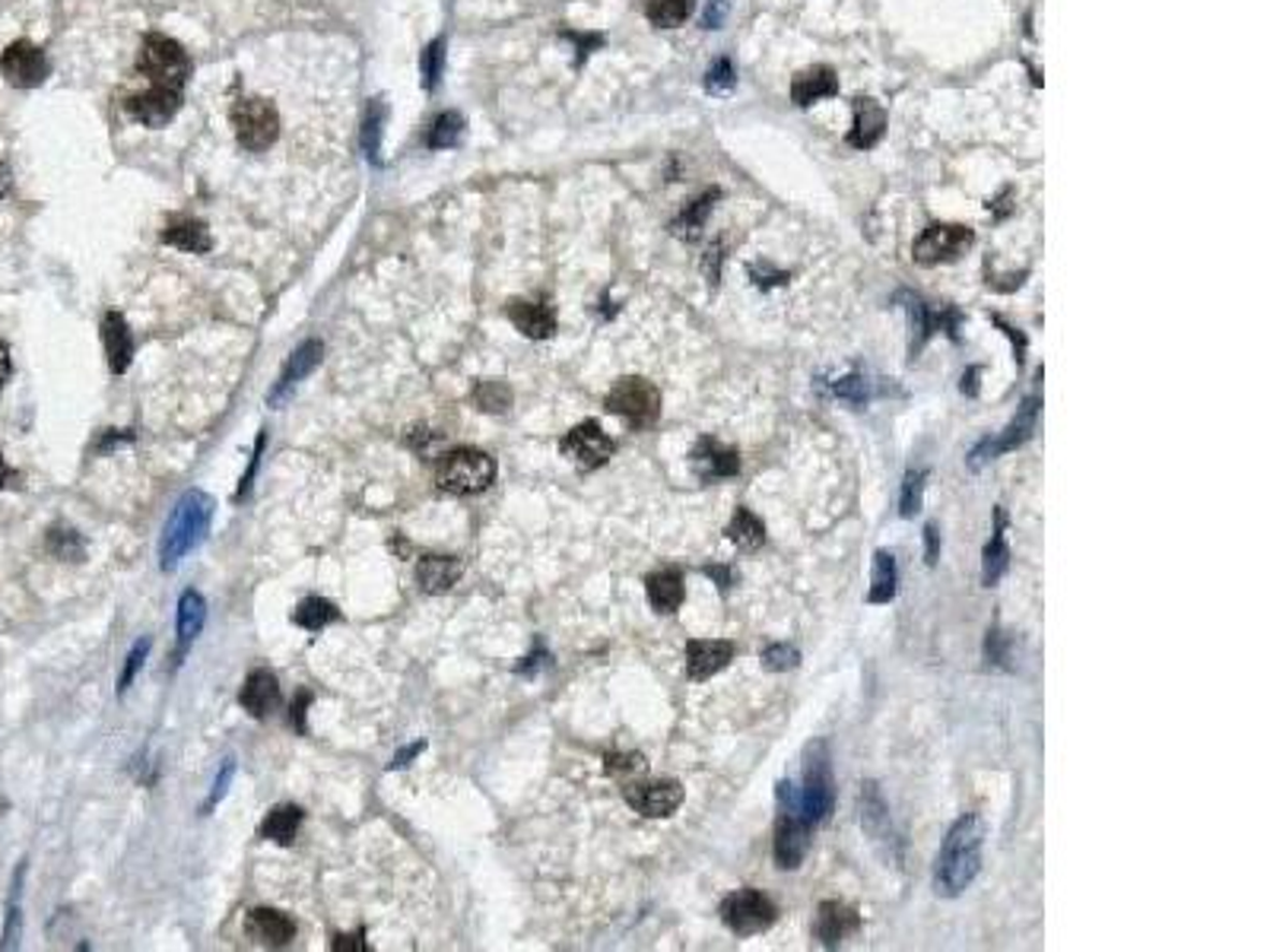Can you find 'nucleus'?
Returning a JSON list of instances; mask_svg holds the SVG:
<instances>
[{
	"instance_id": "nucleus-4",
	"label": "nucleus",
	"mask_w": 1270,
	"mask_h": 952,
	"mask_svg": "<svg viewBox=\"0 0 1270 952\" xmlns=\"http://www.w3.org/2000/svg\"><path fill=\"white\" fill-rule=\"evenodd\" d=\"M776 841H773V854H776L778 870H797L807 857L810 848V822L800 813V797L797 788L791 781H778L776 788Z\"/></svg>"
},
{
	"instance_id": "nucleus-62",
	"label": "nucleus",
	"mask_w": 1270,
	"mask_h": 952,
	"mask_svg": "<svg viewBox=\"0 0 1270 952\" xmlns=\"http://www.w3.org/2000/svg\"><path fill=\"white\" fill-rule=\"evenodd\" d=\"M10 375H13V359H10V346L0 341V388L10 381Z\"/></svg>"
},
{
	"instance_id": "nucleus-12",
	"label": "nucleus",
	"mask_w": 1270,
	"mask_h": 952,
	"mask_svg": "<svg viewBox=\"0 0 1270 952\" xmlns=\"http://www.w3.org/2000/svg\"><path fill=\"white\" fill-rule=\"evenodd\" d=\"M604 407L610 409L614 416L626 419L635 429L651 425L661 416V391L645 381V378H620L610 394L604 398Z\"/></svg>"
},
{
	"instance_id": "nucleus-27",
	"label": "nucleus",
	"mask_w": 1270,
	"mask_h": 952,
	"mask_svg": "<svg viewBox=\"0 0 1270 952\" xmlns=\"http://www.w3.org/2000/svg\"><path fill=\"white\" fill-rule=\"evenodd\" d=\"M102 343H105V356H109V369L115 375H125L131 369L134 359V334L125 321V315L109 312L102 318Z\"/></svg>"
},
{
	"instance_id": "nucleus-26",
	"label": "nucleus",
	"mask_w": 1270,
	"mask_h": 952,
	"mask_svg": "<svg viewBox=\"0 0 1270 952\" xmlns=\"http://www.w3.org/2000/svg\"><path fill=\"white\" fill-rule=\"evenodd\" d=\"M1010 568V546H1007V508H994V531L991 540L982 549V585L994 588Z\"/></svg>"
},
{
	"instance_id": "nucleus-14",
	"label": "nucleus",
	"mask_w": 1270,
	"mask_h": 952,
	"mask_svg": "<svg viewBox=\"0 0 1270 952\" xmlns=\"http://www.w3.org/2000/svg\"><path fill=\"white\" fill-rule=\"evenodd\" d=\"M626 804L633 807L635 813L648 819H667L674 817L687 797L683 784L674 778H661V781H630L623 788Z\"/></svg>"
},
{
	"instance_id": "nucleus-15",
	"label": "nucleus",
	"mask_w": 1270,
	"mask_h": 952,
	"mask_svg": "<svg viewBox=\"0 0 1270 952\" xmlns=\"http://www.w3.org/2000/svg\"><path fill=\"white\" fill-rule=\"evenodd\" d=\"M0 76L10 86L19 89H32L48 76V58L39 45L32 42H13L3 55H0Z\"/></svg>"
},
{
	"instance_id": "nucleus-50",
	"label": "nucleus",
	"mask_w": 1270,
	"mask_h": 952,
	"mask_svg": "<svg viewBox=\"0 0 1270 952\" xmlns=\"http://www.w3.org/2000/svg\"><path fill=\"white\" fill-rule=\"evenodd\" d=\"M645 759L638 752H614L607 755V775H641Z\"/></svg>"
},
{
	"instance_id": "nucleus-57",
	"label": "nucleus",
	"mask_w": 1270,
	"mask_h": 952,
	"mask_svg": "<svg viewBox=\"0 0 1270 952\" xmlns=\"http://www.w3.org/2000/svg\"><path fill=\"white\" fill-rule=\"evenodd\" d=\"M362 940H365V934H362V931H356V934H350V937H334L331 950L334 952H344V950L369 952V943H362Z\"/></svg>"
},
{
	"instance_id": "nucleus-33",
	"label": "nucleus",
	"mask_w": 1270,
	"mask_h": 952,
	"mask_svg": "<svg viewBox=\"0 0 1270 952\" xmlns=\"http://www.w3.org/2000/svg\"><path fill=\"white\" fill-rule=\"evenodd\" d=\"M899 591V568H896V556L890 549H877L874 552V568H870V594L867 604H890Z\"/></svg>"
},
{
	"instance_id": "nucleus-35",
	"label": "nucleus",
	"mask_w": 1270,
	"mask_h": 952,
	"mask_svg": "<svg viewBox=\"0 0 1270 952\" xmlns=\"http://www.w3.org/2000/svg\"><path fill=\"white\" fill-rule=\"evenodd\" d=\"M299 825H302V810H299V807H292V804L274 807V810L268 813V819L261 822V838L277 841V845H292Z\"/></svg>"
},
{
	"instance_id": "nucleus-40",
	"label": "nucleus",
	"mask_w": 1270,
	"mask_h": 952,
	"mask_svg": "<svg viewBox=\"0 0 1270 952\" xmlns=\"http://www.w3.org/2000/svg\"><path fill=\"white\" fill-rule=\"evenodd\" d=\"M693 3L696 0H648V19L661 29H674L693 13Z\"/></svg>"
},
{
	"instance_id": "nucleus-3",
	"label": "nucleus",
	"mask_w": 1270,
	"mask_h": 952,
	"mask_svg": "<svg viewBox=\"0 0 1270 952\" xmlns=\"http://www.w3.org/2000/svg\"><path fill=\"white\" fill-rule=\"evenodd\" d=\"M800 813L810 828L826 825L836 810V775H833V752L826 740H813L804 749V788L797 791Z\"/></svg>"
},
{
	"instance_id": "nucleus-44",
	"label": "nucleus",
	"mask_w": 1270,
	"mask_h": 952,
	"mask_svg": "<svg viewBox=\"0 0 1270 952\" xmlns=\"http://www.w3.org/2000/svg\"><path fill=\"white\" fill-rule=\"evenodd\" d=\"M474 401H477V407L487 409V413H505L511 407V391L502 381H480L474 388Z\"/></svg>"
},
{
	"instance_id": "nucleus-19",
	"label": "nucleus",
	"mask_w": 1270,
	"mask_h": 952,
	"mask_svg": "<svg viewBox=\"0 0 1270 952\" xmlns=\"http://www.w3.org/2000/svg\"><path fill=\"white\" fill-rule=\"evenodd\" d=\"M734 654L737 648L727 638H696L687 645V677L693 682L711 680L734 661Z\"/></svg>"
},
{
	"instance_id": "nucleus-53",
	"label": "nucleus",
	"mask_w": 1270,
	"mask_h": 952,
	"mask_svg": "<svg viewBox=\"0 0 1270 952\" xmlns=\"http://www.w3.org/2000/svg\"><path fill=\"white\" fill-rule=\"evenodd\" d=\"M937 559H940V531L937 524H924V562L937 565Z\"/></svg>"
},
{
	"instance_id": "nucleus-11",
	"label": "nucleus",
	"mask_w": 1270,
	"mask_h": 952,
	"mask_svg": "<svg viewBox=\"0 0 1270 952\" xmlns=\"http://www.w3.org/2000/svg\"><path fill=\"white\" fill-rule=\"evenodd\" d=\"M976 245V232L959 222H934L927 226L912 245V258L921 268H937L963 258Z\"/></svg>"
},
{
	"instance_id": "nucleus-63",
	"label": "nucleus",
	"mask_w": 1270,
	"mask_h": 952,
	"mask_svg": "<svg viewBox=\"0 0 1270 952\" xmlns=\"http://www.w3.org/2000/svg\"><path fill=\"white\" fill-rule=\"evenodd\" d=\"M13 479H16V474H13V471L6 467V461L0 458V489H3L6 482H13Z\"/></svg>"
},
{
	"instance_id": "nucleus-6",
	"label": "nucleus",
	"mask_w": 1270,
	"mask_h": 952,
	"mask_svg": "<svg viewBox=\"0 0 1270 952\" xmlns=\"http://www.w3.org/2000/svg\"><path fill=\"white\" fill-rule=\"evenodd\" d=\"M138 70L153 83V86H169V89H182L191 76V61L185 55V48L169 39V35H146L138 52Z\"/></svg>"
},
{
	"instance_id": "nucleus-55",
	"label": "nucleus",
	"mask_w": 1270,
	"mask_h": 952,
	"mask_svg": "<svg viewBox=\"0 0 1270 952\" xmlns=\"http://www.w3.org/2000/svg\"><path fill=\"white\" fill-rule=\"evenodd\" d=\"M308 702H312V692H299V698L292 702V711H289V724L295 731H302V734H305V708H308Z\"/></svg>"
},
{
	"instance_id": "nucleus-48",
	"label": "nucleus",
	"mask_w": 1270,
	"mask_h": 952,
	"mask_svg": "<svg viewBox=\"0 0 1270 952\" xmlns=\"http://www.w3.org/2000/svg\"><path fill=\"white\" fill-rule=\"evenodd\" d=\"M442 48H445L442 39H435V42L423 52V58H420L425 89H435V83H438V76H442V64H445V52H442Z\"/></svg>"
},
{
	"instance_id": "nucleus-39",
	"label": "nucleus",
	"mask_w": 1270,
	"mask_h": 952,
	"mask_svg": "<svg viewBox=\"0 0 1270 952\" xmlns=\"http://www.w3.org/2000/svg\"><path fill=\"white\" fill-rule=\"evenodd\" d=\"M715 191L711 194H703L699 201H693V204L687 206L677 219H674V232L680 235V239H687V242H693V239H699V232H703V222H706V216L711 213V206H715Z\"/></svg>"
},
{
	"instance_id": "nucleus-64",
	"label": "nucleus",
	"mask_w": 1270,
	"mask_h": 952,
	"mask_svg": "<svg viewBox=\"0 0 1270 952\" xmlns=\"http://www.w3.org/2000/svg\"><path fill=\"white\" fill-rule=\"evenodd\" d=\"M6 188H10V169L0 162V198L6 194Z\"/></svg>"
},
{
	"instance_id": "nucleus-60",
	"label": "nucleus",
	"mask_w": 1270,
	"mask_h": 952,
	"mask_svg": "<svg viewBox=\"0 0 1270 952\" xmlns=\"http://www.w3.org/2000/svg\"><path fill=\"white\" fill-rule=\"evenodd\" d=\"M994 324H997V328H1000V331H1004V334H1007V337L1013 341V349H1016V365H1023V352H1026V337H1023V334H1016L1013 328H1007V324H1004L1000 318H994Z\"/></svg>"
},
{
	"instance_id": "nucleus-47",
	"label": "nucleus",
	"mask_w": 1270,
	"mask_h": 952,
	"mask_svg": "<svg viewBox=\"0 0 1270 952\" xmlns=\"http://www.w3.org/2000/svg\"><path fill=\"white\" fill-rule=\"evenodd\" d=\"M985 661L994 667H1010V638L1000 632V625H991L988 638H985Z\"/></svg>"
},
{
	"instance_id": "nucleus-45",
	"label": "nucleus",
	"mask_w": 1270,
	"mask_h": 952,
	"mask_svg": "<svg viewBox=\"0 0 1270 952\" xmlns=\"http://www.w3.org/2000/svg\"><path fill=\"white\" fill-rule=\"evenodd\" d=\"M760 661H763V667H766V670H773V674H788V670H794V667L800 664V651H797L794 645H784V641H778V645L763 648Z\"/></svg>"
},
{
	"instance_id": "nucleus-28",
	"label": "nucleus",
	"mask_w": 1270,
	"mask_h": 952,
	"mask_svg": "<svg viewBox=\"0 0 1270 952\" xmlns=\"http://www.w3.org/2000/svg\"><path fill=\"white\" fill-rule=\"evenodd\" d=\"M464 575V562L454 556H423L417 565V581L425 594H445Z\"/></svg>"
},
{
	"instance_id": "nucleus-1",
	"label": "nucleus",
	"mask_w": 1270,
	"mask_h": 952,
	"mask_svg": "<svg viewBox=\"0 0 1270 952\" xmlns=\"http://www.w3.org/2000/svg\"><path fill=\"white\" fill-rule=\"evenodd\" d=\"M985 835L988 828L979 813H966L950 825L934 864V892L940 898H956L976 883V877L982 874Z\"/></svg>"
},
{
	"instance_id": "nucleus-36",
	"label": "nucleus",
	"mask_w": 1270,
	"mask_h": 952,
	"mask_svg": "<svg viewBox=\"0 0 1270 952\" xmlns=\"http://www.w3.org/2000/svg\"><path fill=\"white\" fill-rule=\"evenodd\" d=\"M829 391H833V398H839V401H848V404H854V407H867L877 394H883V388L874 381V378H867V375H846V378H836L833 385H829Z\"/></svg>"
},
{
	"instance_id": "nucleus-59",
	"label": "nucleus",
	"mask_w": 1270,
	"mask_h": 952,
	"mask_svg": "<svg viewBox=\"0 0 1270 952\" xmlns=\"http://www.w3.org/2000/svg\"><path fill=\"white\" fill-rule=\"evenodd\" d=\"M425 749V740H417V744H410V747H404L398 755H394V762H391V768H404V765H410V759H417L420 752Z\"/></svg>"
},
{
	"instance_id": "nucleus-56",
	"label": "nucleus",
	"mask_w": 1270,
	"mask_h": 952,
	"mask_svg": "<svg viewBox=\"0 0 1270 952\" xmlns=\"http://www.w3.org/2000/svg\"><path fill=\"white\" fill-rule=\"evenodd\" d=\"M731 83H734V76H731L727 61H718L715 68L708 70V89H727Z\"/></svg>"
},
{
	"instance_id": "nucleus-42",
	"label": "nucleus",
	"mask_w": 1270,
	"mask_h": 952,
	"mask_svg": "<svg viewBox=\"0 0 1270 952\" xmlns=\"http://www.w3.org/2000/svg\"><path fill=\"white\" fill-rule=\"evenodd\" d=\"M48 552L58 556V559L80 562V559L86 556V544L80 540V534L71 531V528H52V531H48Z\"/></svg>"
},
{
	"instance_id": "nucleus-37",
	"label": "nucleus",
	"mask_w": 1270,
	"mask_h": 952,
	"mask_svg": "<svg viewBox=\"0 0 1270 952\" xmlns=\"http://www.w3.org/2000/svg\"><path fill=\"white\" fill-rule=\"evenodd\" d=\"M337 619H341V610H337L331 601H324V597H305V601L292 610V622L302 625V629H308V632H321L324 625H331V622H337Z\"/></svg>"
},
{
	"instance_id": "nucleus-61",
	"label": "nucleus",
	"mask_w": 1270,
	"mask_h": 952,
	"mask_svg": "<svg viewBox=\"0 0 1270 952\" xmlns=\"http://www.w3.org/2000/svg\"><path fill=\"white\" fill-rule=\"evenodd\" d=\"M979 375H982V369H979V365H972V369L963 375V385H959V391H963L966 398H976V394H979Z\"/></svg>"
},
{
	"instance_id": "nucleus-43",
	"label": "nucleus",
	"mask_w": 1270,
	"mask_h": 952,
	"mask_svg": "<svg viewBox=\"0 0 1270 952\" xmlns=\"http://www.w3.org/2000/svg\"><path fill=\"white\" fill-rule=\"evenodd\" d=\"M924 479L927 471H909L903 479V492H899V515L903 518H915L924 502Z\"/></svg>"
},
{
	"instance_id": "nucleus-34",
	"label": "nucleus",
	"mask_w": 1270,
	"mask_h": 952,
	"mask_svg": "<svg viewBox=\"0 0 1270 952\" xmlns=\"http://www.w3.org/2000/svg\"><path fill=\"white\" fill-rule=\"evenodd\" d=\"M724 534H727V540L737 546V549H744V552H756L760 546L766 544V524L750 511V508H737L734 511V518H731V524L724 528Z\"/></svg>"
},
{
	"instance_id": "nucleus-10",
	"label": "nucleus",
	"mask_w": 1270,
	"mask_h": 952,
	"mask_svg": "<svg viewBox=\"0 0 1270 952\" xmlns=\"http://www.w3.org/2000/svg\"><path fill=\"white\" fill-rule=\"evenodd\" d=\"M232 128L239 146H245L248 153H264L280 134V115L268 99L248 96L232 105Z\"/></svg>"
},
{
	"instance_id": "nucleus-46",
	"label": "nucleus",
	"mask_w": 1270,
	"mask_h": 952,
	"mask_svg": "<svg viewBox=\"0 0 1270 952\" xmlns=\"http://www.w3.org/2000/svg\"><path fill=\"white\" fill-rule=\"evenodd\" d=\"M149 648H153V641L149 638H141L134 648H131V654L125 658V670H121V677H118V695L121 692H128V686L138 680V674H141L143 661H146V654H149Z\"/></svg>"
},
{
	"instance_id": "nucleus-30",
	"label": "nucleus",
	"mask_w": 1270,
	"mask_h": 952,
	"mask_svg": "<svg viewBox=\"0 0 1270 952\" xmlns=\"http://www.w3.org/2000/svg\"><path fill=\"white\" fill-rule=\"evenodd\" d=\"M839 92V76L833 68H807L800 70L791 83V99L797 105H813L820 99H829Z\"/></svg>"
},
{
	"instance_id": "nucleus-52",
	"label": "nucleus",
	"mask_w": 1270,
	"mask_h": 952,
	"mask_svg": "<svg viewBox=\"0 0 1270 952\" xmlns=\"http://www.w3.org/2000/svg\"><path fill=\"white\" fill-rule=\"evenodd\" d=\"M378 128H381V105H372L369 118H365V149H369V156L378 153Z\"/></svg>"
},
{
	"instance_id": "nucleus-18",
	"label": "nucleus",
	"mask_w": 1270,
	"mask_h": 952,
	"mask_svg": "<svg viewBox=\"0 0 1270 952\" xmlns=\"http://www.w3.org/2000/svg\"><path fill=\"white\" fill-rule=\"evenodd\" d=\"M813 931H817V940L826 950H836V947L846 943L851 934L861 931V914L851 905L839 901V898H826L817 908V927Z\"/></svg>"
},
{
	"instance_id": "nucleus-17",
	"label": "nucleus",
	"mask_w": 1270,
	"mask_h": 952,
	"mask_svg": "<svg viewBox=\"0 0 1270 952\" xmlns=\"http://www.w3.org/2000/svg\"><path fill=\"white\" fill-rule=\"evenodd\" d=\"M321 356H324V346H321V341H305L292 356H289V362L283 365L280 378H277V385L268 391V404L274 409H280L286 401H289V394L315 372V365L321 362Z\"/></svg>"
},
{
	"instance_id": "nucleus-32",
	"label": "nucleus",
	"mask_w": 1270,
	"mask_h": 952,
	"mask_svg": "<svg viewBox=\"0 0 1270 952\" xmlns=\"http://www.w3.org/2000/svg\"><path fill=\"white\" fill-rule=\"evenodd\" d=\"M162 242L172 245V248H182V251H188V255H204V251H211L213 245L207 222L191 219V216L172 219V222L165 226V232H162Z\"/></svg>"
},
{
	"instance_id": "nucleus-22",
	"label": "nucleus",
	"mask_w": 1270,
	"mask_h": 952,
	"mask_svg": "<svg viewBox=\"0 0 1270 952\" xmlns=\"http://www.w3.org/2000/svg\"><path fill=\"white\" fill-rule=\"evenodd\" d=\"M508 321L531 341H550L557 334V315L547 302H531V299H511L508 302Z\"/></svg>"
},
{
	"instance_id": "nucleus-49",
	"label": "nucleus",
	"mask_w": 1270,
	"mask_h": 952,
	"mask_svg": "<svg viewBox=\"0 0 1270 952\" xmlns=\"http://www.w3.org/2000/svg\"><path fill=\"white\" fill-rule=\"evenodd\" d=\"M232 778H235V759L229 755L226 762H222V768L216 771V778H213V788H211V797L204 800V813H211L213 807L226 797V791H229V784H232Z\"/></svg>"
},
{
	"instance_id": "nucleus-23",
	"label": "nucleus",
	"mask_w": 1270,
	"mask_h": 952,
	"mask_svg": "<svg viewBox=\"0 0 1270 952\" xmlns=\"http://www.w3.org/2000/svg\"><path fill=\"white\" fill-rule=\"evenodd\" d=\"M239 705H242L251 718L264 721V718L280 705V682H277V677H274L271 670H264V667L251 670V674L245 677L242 692H239Z\"/></svg>"
},
{
	"instance_id": "nucleus-29",
	"label": "nucleus",
	"mask_w": 1270,
	"mask_h": 952,
	"mask_svg": "<svg viewBox=\"0 0 1270 952\" xmlns=\"http://www.w3.org/2000/svg\"><path fill=\"white\" fill-rule=\"evenodd\" d=\"M645 594H648V604L658 612H677L687 597L683 575L677 568H661L645 578Z\"/></svg>"
},
{
	"instance_id": "nucleus-13",
	"label": "nucleus",
	"mask_w": 1270,
	"mask_h": 952,
	"mask_svg": "<svg viewBox=\"0 0 1270 952\" xmlns=\"http://www.w3.org/2000/svg\"><path fill=\"white\" fill-rule=\"evenodd\" d=\"M560 451L572 458L581 471H597L617 455V442L601 429L597 419H585L575 429H568L560 442Z\"/></svg>"
},
{
	"instance_id": "nucleus-31",
	"label": "nucleus",
	"mask_w": 1270,
	"mask_h": 952,
	"mask_svg": "<svg viewBox=\"0 0 1270 952\" xmlns=\"http://www.w3.org/2000/svg\"><path fill=\"white\" fill-rule=\"evenodd\" d=\"M883 128H886L883 109L874 99H854V125H851L848 143L857 149H870L883 136Z\"/></svg>"
},
{
	"instance_id": "nucleus-7",
	"label": "nucleus",
	"mask_w": 1270,
	"mask_h": 952,
	"mask_svg": "<svg viewBox=\"0 0 1270 952\" xmlns=\"http://www.w3.org/2000/svg\"><path fill=\"white\" fill-rule=\"evenodd\" d=\"M1036 422H1039V394H1033V398H1026L1023 401V407L1016 409V416L1007 422V429L1004 432H997V435H985L972 451H969V458H966V467L972 471V474H979L982 467H988L991 461H997L1000 455H1007V451H1016V448H1023L1033 435H1036Z\"/></svg>"
},
{
	"instance_id": "nucleus-54",
	"label": "nucleus",
	"mask_w": 1270,
	"mask_h": 952,
	"mask_svg": "<svg viewBox=\"0 0 1270 952\" xmlns=\"http://www.w3.org/2000/svg\"><path fill=\"white\" fill-rule=\"evenodd\" d=\"M264 432L258 435V445H255V458H251V467H248V474L242 476V486H239V492H235V499H242L248 489H251V479H255V474H258V464H261V451H264Z\"/></svg>"
},
{
	"instance_id": "nucleus-9",
	"label": "nucleus",
	"mask_w": 1270,
	"mask_h": 952,
	"mask_svg": "<svg viewBox=\"0 0 1270 952\" xmlns=\"http://www.w3.org/2000/svg\"><path fill=\"white\" fill-rule=\"evenodd\" d=\"M857 813H861V828L867 832V838L883 851V857H890L893 864H903L906 854V841L896 832L893 817H890V804L883 800V791L877 781H864L861 794H857Z\"/></svg>"
},
{
	"instance_id": "nucleus-16",
	"label": "nucleus",
	"mask_w": 1270,
	"mask_h": 952,
	"mask_svg": "<svg viewBox=\"0 0 1270 952\" xmlns=\"http://www.w3.org/2000/svg\"><path fill=\"white\" fill-rule=\"evenodd\" d=\"M125 109L143 128H162L182 109V89H169V86H153L149 83L146 92H138V96H131L125 102Z\"/></svg>"
},
{
	"instance_id": "nucleus-5",
	"label": "nucleus",
	"mask_w": 1270,
	"mask_h": 952,
	"mask_svg": "<svg viewBox=\"0 0 1270 952\" xmlns=\"http://www.w3.org/2000/svg\"><path fill=\"white\" fill-rule=\"evenodd\" d=\"M495 479V464L487 451L477 448H451L435 464L438 489L451 495H477L487 492Z\"/></svg>"
},
{
	"instance_id": "nucleus-58",
	"label": "nucleus",
	"mask_w": 1270,
	"mask_h": 952,
	"mask_svg": "<svg viewBox=\"0 0 1270 952\" xmlns=\"http://www.w3.org/2000/svg\"><path fill=\"white\" fill-rule=\"evenodd\" d=\"M724 13H727V0H708V10H706V19H703V26H706V29H721V23H724Z\"/></svg>"
},
{
	"instance_id": "nucleus-8",
	"label": "nucleus",
	"mask_w": 1270,
	"mask_h": 952,
	"mask_svg": "<svg viewBox=\"0 0 1270 952\" xmlns=\"http://www.w3.org/2000/svg\"><path fill=\"white\" fill-rule=\"evenodd\" d=\"M724 927L737 937H756L778 921L776 901L760 889H737L718 908Z\"/></svg>"
},
{
	"instance_id": "nucleus-20",
	"label": "nucleus",
	"mask_w": 1270,
	"mask_h": 952,
	"mask_svg": "<svg viewBox=\"0 0 1270 952\" xmlns=\"http://www.w3.org/2000/svg\"><path fill=\"white\" fill-rule=\"evenodd\" d=\"M690 464H693L696 476L706 479V482H718V479H731V476L740 474V455L734 448L721 445L718 438H708V435L696 442V448L690 455Z\"/></svg>"
},
{
	"instance_id": "nucleus-51",
	"label": "nucleus",
	"mask_w": 1270,
	"mask_h": 952,
	"mask_svg": "<svg viewBox=\"0 0 1270 952\" xmlns=\"http://www.w3.org/2000/svg\"><path fill=\"white\" fill-rule=\"evenodd\" d=\"M703 575H706V578H711V581L718 585V591H721L724 597H727V594H731V588L737 585V575H734V568H731V565H706V568H703Z\"/></svg>"
},
{
	"instance_id": "nucleus-21",
	"label": "nucleus",
	"mask_w": 1270,
	"mask_h": 952,
	"mask_svg": "<svg viewBox=\"0 0 1270 952\" xmlns=\"http://www.w3.org/2000/svg\"><path fill=\"white\" fill-rule=\"evenodd\" d=\"M204 622H207V601L194 588H188L178 597V612H175V635H178V641H175V667L185 661L188 648L204 632Z\"/></svg>"
},
{
	"instance_id": "nucleus-38",
	"label": "nucleus",
	"mask_w": 1270,
	"mask_h": 952,
	"mask_svg": "<svg viewBox=\"0 0 1270 952\" xmlns=\"http://www.w3.org/2000/svg\"><path fill=\"white\" fill-rule=\"evenodd\" d=\"M461 136H464V118L458 112H442L425 131V146L429 149H448V146H458Z\"/></svg>"
},
{
	"instance_id": "nucleus-41",
	"label": "nucleus",
	"mask_w": 1270,
	"mask_h": 952,
	"mask_svg": "<svg viewBox=\"0 0 1270 952\" xmlns=\"http://www.w3.org/2000/svg\"><path fill=\"white\" fill-rule=\"evenodd\" d=\"M23 877H26V864L16 870L13 877V892H10V905H6V927H3V950H13L19 940V924H23V908H19V895H23Z\"/></svg>"
},
{
	"instance_id": "nucleus-25",
	"label": "nucleus",
	"mask_w": 1270,
	"mask_h": 952,
	"mask_svg": "<svg viewBox=\"0 0 1270 952\" xmlns=\"http://www.w3.org/2000/svg\"><path fill=\"white\" fill-rule=\"evenodd\" d=\"M906 308H909V315H912V328H915V337H912V356H915L918 349L930 341L937 331H943V334H950V337L956 341V324H959V315H956L953 308L930 312V308H927L921 299H912V295H906Z\"/></svg>"
},
{
	"instance_id": "nucleus-2",
	"label": "nucleus",
	"mask_w": 1270,
	"mask_h": 952,
	"mask_svg": "<svg viewBox=\"0 0 1270 952\" xmlns=\"http://www.w3.org/2000/svg\"><path fill=\"white\" fill-rule=\"evenodd\" d=\"M213 515H216V502L204 489H188L178 499L172 518L162 528V540H159V568L162 572L175 568L194 546H201V540L211 531Z\"/></svg>"
},
{
	"instance_id": "nucleus-24",
	"label": "nucleus",
	"mask_w": 1270,
	"mask_h": 952,
	"mask_svg": "<svg viewBox=\"0 0 1270 952\" xmlns=\"http://www.w3.org/2000/svg\"><path fill=\"white\" fill-rule=\"evenodd\" d=\"M245 934L264 947H286L295 937V921L277 908H255L245 918Z\"/></svg>"
}]
</instances>
